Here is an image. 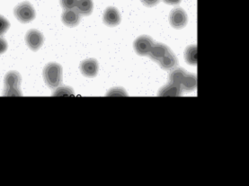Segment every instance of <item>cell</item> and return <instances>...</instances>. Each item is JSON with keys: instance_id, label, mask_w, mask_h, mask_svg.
<instances>
[{"instance_id": "1", "label": "cell", "mask_w": 249, "mask_h": 186, "mask_svg": "<svg viewBox=\"0 0 249 186\" xmlns=\"http://www.w3.org/2000/svg\"><path fill=\"white\" fill-rule=\"evenodd\" d=\"M42 75L48 86L55 89L59 86L62 81V67L56 62L48 63L43 68Z\"/></svg>"}, {"instance_id": "2", "label": "cell", "mask_w": 249, "mask_h": 186, "mask_svg": "<svg viewBox=\"0 0 249 186\" xmlns=\"http://www.w3.org/2000/svg\"><path fill=\"white\" fill-rule=\"evenodd\" d=\"M22 82V77L20 73L12 70L6 74L4 83V96H22V91L20 89V85Z\"/></svg>"}, {"instance_id": "3", "label": "cell", "mask_w": 249, "mask_h": 186, "mask_svg": "<svg viewBox=\"0 0 249 186\" xmlns=\"http://www.w3.org/2000/svg\"><path fill=\"white\" fill-rule=\"evenodd\" d=\"M14 15L19 22L23 24H27L34 21L36 17L35 7L28 1H24L19 3L14 9Z\"/></svg>"}, {"instance_id": "4", "label": "cell", "mask_w": 249, "mask_h": 186, "mask_svg": "<svg viewBox=\"0 0 249 186\" xmlns=\"http://www.w3.org/2000/svg\"><path fill=\"white\" fill-rule=\"evenodd\" d=\"M25 42L31 51H37L42 48L43 45L44 36L40 31L37 29H31L26 33Z\"/></svg>"}, {"instance_id": "5", "label": "cell", "mask_w": 249, "mask_h": 186, "mask_svg": "<svg viewBox=\"0 0 249 186\" xmlns=\"http://www.w3.org/2000/svg\"><path fill=\"white\" fill-rule=\"evenodd\" d=\"M188 22L187 14L181 7L173 9L169 16V23L175 29H183Z\"/></svg>"}, {"instance_id": "6", "label": "cell", "mask_w": 249, "mask_h": 186, "mask_svg": "<svg viewBox=\"0 0 249 186\" xmlns=\"http://www.w3.org/2000/svg\"><path fill=\"white\" fill-rule=\"evenodd\" d=\"M154 44L153 39L148 35L138 37L133 42V48L137 54L140 56H148L150 50Z\"/></svg>"}, {"instance_id": "7", "label": "cell", "mask_w": 249, "mask_h": 186, "mask_svg": "<svg viewBox=\"0 0 249 186\" xmlns=\"http://www.w3.org/2000/svg\"><path fill=\"white\" fill-rule=\"evenodd\" d=\"M79 69L82 75L87 78H95L99 70V63L95 59H87L81 61Z\"/></svg>"}, {"instance_id": "8", "label": "cell", "mask_w": 249, "mask_h": 186, "mask_svg": "<svg viewBox=\"0 0 249 186\" xmlns=\"http://www.w3.org/2000/svg\"><path fill=\"white\" fill-rule=\"evenodd\" d=\"M103 21L104 24H107L109 27L117 26L122 21L118 9L114 6H108L103 15Z\"/></svg>"}, {"instance_id": "9", "label": "cell", "mask_w": 249, "mask_h": 186, "mask_svg": "<svg viewBox=\"0 0 249 186\" xmlns=\"http://www.w3.org/2000/svg\"><path fill=\"white\" fill-rule=\"evenodd\" d=\"M81 17L79 13L77 12L75 8L71 9H65L64 12L61 15V20L63 24L68 27H75L80 23Z\"/></svg>"}, {"instance_id": "10", "label": "cell", "mask_w": 249, "mask_h": 186, "mask_svg": "<svg viewBox=\"0 0 249 186\" xmlns=\"http://www.w3.org/2000/svg\"><path fill=\"white\" fill-rule=\"evenodd\" d=\"M170 51V49L166 46V44H163L161 42L154 43L152 48L150 50L148 56L152 60L156 62H159L160 60L166 56V53Z\"/></svg>"}, {"instance_id": "11", "label": "cell", "mask_w": 249, "mask_h": 186, "mask_svg": "<svg viewBox=\"0 0 249 186\" xmlns=\"http://www.w3.org/2000/svg\"><path fill=\"white\" fill-rule=\"evenodd\" d=\"M160 66L161 68H163L164 70L169 71L172 70L174 68H176L178 65V60L177 56L172 51L170 50L167 53H166L165 57H163L160 61Z\"/></svg>"}, {"instance_id": "12", "label": "cell", "mask_w": 249, "mask_h": 186, "mask_svg": "<svg viewBox=\"0 0 249 186\" xmlns=\"http://www.w3.org/2000/svg\"><path fill=\"white\" fill-rule=\"evenodd\" d=\"M182 87L180 85L168 84L161 87L159 91V96H182Z\"/></svg>"}, {"instance_id": "13", "label": "cell", "mask_w": 249, "mask_h": 186, "mask_svg": "<svg viewBox=\"0 0 249 186\" xmlns=\"http://www.w3.org/2000/svg\"><path fill=\"white\" fill-rule=\"evenodd\" d=\"M75 9L79 13L80 16L82 15V16L89 17L92 14L94 9L93 0H77Z\"/></svg>"}, {"instance_id": "14", "label": "cell", "mask_w": 249, "mask_h": 186, "mask_svg": "<svg viewBox=\"0 0 249 186\" xmlns=\"http://www.w3.org/2000/svg\"><path fill=\"white\" fill-rule=\"evenodd\" d=\"M196 86H197L196 74L187 73L181 83L182 90L185 91V92H193V91L196 90Z\"/></svg>"}, {"instance_id": "15", "label": "cell", "mask_w": 249, "mask_h": 186, "mask_svg": "<svg viewBox=\"0 0 249 186\" xmlns=\"http://www.w3.org/2000/svg\"><path fill=\"white\" fill-rule=\"evenodd\" d=\"M187 74V71L184 70L183 68H177L174 69L172 72L169 74L168 76V83L169 84L180 85L183 81L185 75Z\"/></svg>"}, {"instance_id": "16", "label": "cell", "mask_w": 249, "mask_h": 186, "mask_svg": "<svg viewBox=\"0 0 249 186\" xmlns=\"http://www.w3.org/2000/svg\"><path fill=\"white\" fill-rule=\"evenodd\" d=\"M184 60L191 66H196L197 64V45L196 44L190 45L185 49Z\"/></svg>"}, {"instance_id": "17", "label": "cell", "mask_w": 249, "mask_h": 186, "mask_svg": "<svg viewBox=\"0 0 249 186\" xmlns=\"http://www.w3.org/2000/svg\"><path fill=\"white\" fill-rule=\"evenodd\" d=\"M74 95V91L68 85L58 86L55 88L53 96H70Z\"/></svg>"}, {"instance_id": "18", "label": "cell", "mask_w": 249, "mask_h": 186, "mask_svg": "<svg viewBox=\"0 0 249 186\" xmlns=\"http://www.w3.org/2000/svg\"><path fill=\"white\" fill-rule=\"evenodd\" d=\"M10 27V23L7 19L0 15V36L4 35Z\"/></svg>"}, {"instance_id": "19", "label": "cell", "mask_w": 249, "mask_h": 186, "mask_svg": "<svg viewBox=\"0 0 249 186\" xmlns=\"http://www.w3.org/2000/svg\"><path fill=\"white\" fill-rule=\"evenodd\" d=\"M106 96H128V94L123 87H114L108 91Z\"/></svg>"}, {"instance_id": "20", "label": "cell", "mask_w": 249, "mask_h": 186, "mask_svg": "<svg viewBox=\"0 0 249 186\" xmlns=\"http://www.w3.org/2000/svg\"><path fill=\"white\" fill-rule=\"evenodd\" d=\"M77 0H59L60 6L64 9H71L75 8L77 5Z\"/></svg>"}, {"instance_id": "21", "label": "cell", "mask_w": 249, "mask_h": 186, "mask_svg": "<svg viewBox=\"0 0 249 186\" xmlns=\"http://www.w3.org/2000/svg\"><path fill=\"white\" fill-rule=\"evenodd\" d=\"M7 47H8L7 42L3 37L0 36V55L6 52Z\"/></svg>"}, {"instance_id": "22", "label": "cell", "mask_w": 249, "mask_h": 186, "mask_svg": "<svg viewBox=\"0 0 249 186\" xmlns=\"http://www.w3.org/2000/svg\"><path fill=\"white\" fill-rule=\"evenodd\" d=\"M143 4L148 7H153V6H157L160 0H141Z\"/></svg>"}, {"instance_id": "23", "label": "cell", "mask_w": 249, "mask_h": 186, "mask_svg": "<svg viewBox=\"0 0 249 186\" xmlns=\"http://www.w3.org/2000/svg\"><path fill=\"white\" fill-rule=\"evenodd\" d=\"M163 1L167 5H171V6H177L182 2V0H163Z\"/></svg>"}]
</instances>
